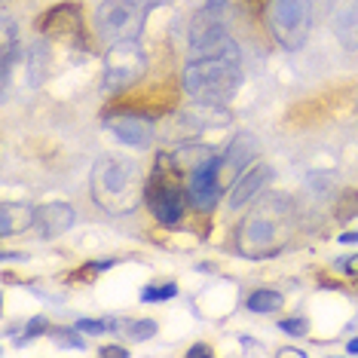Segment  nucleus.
<instances>
[{"label":"nucleus","mask_w":358,"mask_h":358,"mask_svg":"<svg viewBox=\"0 0 358 358\" xmlns=\"http://www.w3.org/2000/svg\"><path fill=\"white\" fill-rule=\"evenodd\" d=\"M221 175H224V162L211 148L202 150V157L190 166L187 175V196H190L193 208L211 211L221 199Z\"/></svg>","instance_id":"6e6552de"},{"label":"nucleus","mask_w":358,"mask_h":358,"mask_svg":"<svg viewBox=\"0 0 358 358\" xmlns=\"http://www.w3.org/2000/svg\"><path fill=\"white\" fill-rule=\"evenodd\" d=\"M291 215H294V206L288 199L270 196L264 206H257L245 221L236 227V248L251 260L275 255L291 227Z\"/></svg>","instance_id":"7ed1b4c3"},{"label":"nucleus","mask_w":358,"mask_h":358,"mask_svg":"<svg viewBox=\"0 0 358 358\" xmlns=\"http://www.w3.org/2000/svg\"><path fill=\"white\" fill-rule=\"evenodd\" d=\"M279 355H294V358H303L306 352H303V349H297V346H285V349H279Z\"/></svg>","instance_id":"c756f323"},{"label":"nucleus","mask_w":358,"mask_h":358,"mask_svg":"<svg viewBox=\"0 0 358 358\" xmlns=\"http://www.w3.org/2000/svg\"><path fill=\"white\" fill-rule=\"evenodd\" d=\"M270 181H273V166L270 162H255V166H248L242 175L233 178L230 190H227V208L230 211L245 208L248 202H255L260 193L266 190V184Z\"/></svg>","instance_id":"f8f14e48"},{"label":"nucleus","mask_w":358,"mask_h":358,"mask_svg":"<svg viewBox=\"0 0 358 358\" xmlns=\"http://www.w3.org/2000/svg\"><path fill=\"white\" fill-rule=\"evenodd\" d=\"M50 331V319L46 315H34L28 324H25V334H22V340H37L40 334Z\"/></svg>","instance_id":"5701e85b"},{"label":"nucleus","mask_w":358,"mask_h":358,"mask_svg":"<svg viewBox=\"0 0 358 358\" xmlns=\"http://www.w3.org/2000/svg\"><path fill=\"white\" fill-rule=\"evenodd\" d=\"M148 74V52L141 50L138 40H126V43H113L104 52V92L120 95L132 89L138 80Z\"/></svg>","instance_id":"0eeeda50"},{"label":"nucleus","mask_w":358,"mask_h":358,"mask_svg":"<svg viewBox=\"0 0 358 358\" xmlns=\"http://www.w3.org/2000/svg\"><path fill=\"white\" fill-rule=\"evenodd\" d=\"M334 217H337V221H349V217H358V190H352V187L340 190L337 202H334Z\"/></svg>","instance_id":"6ab92c4d"},{"label":"nucleus","mask_w":358,"mask_h":358,"mask_svg":"<svg viewBox=\"0 0 358 358\" xmlns=\"http://www.w3.org/2000/svg\"><path fill=\"white\" fill-rule=\"evenodd\" d=\"M99 352H101V355H110V358H126L129 349H126V346H101Z\"/></svg>","instance_id":"bb28decb"},{"label":"nucleus","mask_w":358,"mask_h":358,"mask_svg":"<svg viewBox=\"0 0 358 358\" xmlns=\"http://www.w3.org/2000/svg\"><path fill=\"white\" fill-rule=\"evenodd\" d=\"M279 328L285 334H291V337H306V334H309V322L306 319H282Z\"/></svg>","instance_id":"b1692460"},{"label":"nucleus","mask_w":358,"mask_h":358,"mask_svg":"<svg viewBox=\"0 0 358 358\" xmlns=\"http://www.w3.org/2000/svg\"><path fill=\"white\" fill-rule=\"evenodd\" d=\"M233 40L227 34L224 10H211L202 6L199 13H193L190 19V59H202V55H215L227 50Z\"/></svg>","instance_id":"1a4fd4ad"},{"label":"nucleus","mask_w":358,"mask_h":358,"mask_svg":"<svg viewBox=\"0 0 358 358\" xmlns=\"http://www.w3.org/2000/svg\"><path fill=\"white\" fill-rule=\"evenodd\" d=\"M3 260H25V255H15V251H3Z\"/></svg>","instance_id":"2f4dec72"},{"label":"nucleus","mask_w":358,"mask_h":358,"mask_svg":"<svg viewBox=\"0 0 358 358\" xmlns=\"http://www.w3.org/2000/svg\"><path fill=\"white\" fill-rule=\"evenodd\" d=\"M178 297V285L175 282H153L148 288H141V300L144 303H162V300Z\"/></svg>","instance_id":"aec40b11"},{"label":"nucleus","mask_w":358,"mask_h":358,"mask_svg":"<svg viewBox=\"0 0 358 358\" xmlns=\"http://www.w3.org/2000/svg\"><path fill=\"white\" fill-rule=\"evenodd\" d=\"M264 22L282 50L297 52L313 34V0H266Z\"/></svg>","instance_id":"423d86ee"},{"label":"nucleus","mask_w":358,"mask_h":358,"mask_svg":"<svg viewBox=\"0 0 358 358\" xmlns=\"http://www.w3.org/2000/svg\"><path fill=\"white\" fill-rule=\"evenodd\" d=\"M153 0H101L95 6L92 28L101 43H126V40H138L144 31Z\"/></svg>","instance_id":"39448f33"},{"label":"nucleus","mask_w":358,"mask_h":358,"mask_svg":"<svg viewBox=\"0 0 358 358\" xmlns=\"http://www.w3.org/2000/svg\"><path fill=\"white\" fill-rule=\"evenodd\" d=\"M77 224V208L71 202H43L37 206V230H40V239H59V236L71 233Z\"/></svg>","instance_id":"4468645a"},{"label":"nucleus","mask_w":358,"mask_h":358,"mask_svg":"<svg viewBox=\"0 0 358 358\" xmlns=\"http://www.w3.org/2000/svg\"><path fill=\"white\" fill-rule=\"evenodd\" d=\"M77 328L83 334H104V331H117L120 322L117 319H104V322H99V319H80Z\"/></svg>","instance_id":"4be33fe9"},{"label":"nucleus","mask_w":358,"mask_h":358,"mask_svg":"<svg viewBox=\"0 0 358 358\" xmlns=\"http://www.w3.org/2000/svg\"><path fill=\"white\" fill-rule=\"evenodd\" d=\"M184 169L175 162V157H169L166 166V153L157 159V166L150 169L148 184H144V206L153 215V221L162 227H175L184 221L187 215V184L181 181Z\"/></svg>","instance_id":"20e7f679"},{"label":"nucleus","mask_w":358,"mask_h":358,"mask_svg":"<svg viewBox=\"0 0 358 358\" xmlns=\"http://www.w3.org/2000/svg\"><path fill=\"white\" fill-rule=\"evenodd\" d=\"M126 331H129V337H132V340L144 343V340H153V337H157L159 324L153 322V319H138V322H129V324H126Z\"/></svg>","instance_id":"412c9836"},{"label":"nucleus","mask_w":358,"mask_h":358,"mask_svg":"<svg viewBox=\"0 0 358 358\" xmlns=\"http://www.w3.org/2000/svg\"><path fill=\"white\" fill-rule=\"evenodd\" d=\"M337 270H340V273H346V275H358V255L337 260Z\"/></svg>","instance_id":"a878e982"},{"label":"nucleus","mask_w":358,"mask_h":358,"mask_svg":"<svg viewBox=\"0 0 358 358\" xmlns=\"http://www.w3.org/2000/svg\"><path fill=\"white\" fill-rule=\"evenodd\" d=\"M37 224V208L28 202H3L0 206V236L25 233Z\"/></svg>","instance_id":"dca6fc26"},{"label":"nucleus","mask_w":358,"mask_h":358,"mask_svg":"<svg viewBox=\"0 0 358 358\" xmlns=\"http://www.w3.org/2000/svg\"><path fill=\"white\" fill-rule=\"evenodd\" d=\"M285 306V294L275 288H257L251 291L248 300H245V309L255 315H270V313H279Z\"/></svg>","instance_id":"a211bd4d"},{"label":"nucleus","mask_w":358,"mask_h":358,"mask_svg":"<svg viewBox=\"0 0 358 358\" xmlns=\"http://www.w3.org/2000/svg\"><path fill=\"white\" fill-rule=\"evenodd\" d=\"M37 31L46 40H55V43H71V40H77L80 31H83V13H80V6L55 3L40 15Z\"/></svg>","instance_id":"9b49d317"},{"label":"nucleus","mask_w":358,"mask_h":358,"mask_svg":"<svg viewBox=\"0 0 358 358\" xmlns=\"http://www.w3.org/2000/svg\"><path fill=\"white\" fill-rule=\"evenodd\" d=\"M25 68H28L31 89H40L46 83V71H50V40L40 37L37 43H31V50L25 55Z\"/></svg>","instance_id":"f3484780"},{"label":"nucleus","mask_w":358,"mask_h":358,"mask_svg":"<svg viewBox=\"0 0 358 358\" xmlns=\"http://www.w3.org/2000/svg\"><path fill=\"white\" fill-rule=\"evenodd\" d=\"M328 22L337 43L349 55H358V0H331Z\"/></svg>","instance_id":"ddd939ff"},{"label":"nucleus","mask_w":358,"mask_h":358,"mask_svg":"<svg viewBox=\"0 0 358 358\" xmlns=\"http://www.w3.org/2000/svg\"><path fill=\"white\" fill-rule=\"evenodd\" d=\"M187 355H211V349L206 346V343H196V346H190V349H187Z\"/></svg>","instance_id":"c85d7f7f"},{"label":"nucleus","mask_w":358,"mask_h":358,"mask_svg":"<svg viewBox=\"0 0 358 358\" xmlns=\"http://www.w3.org/2000/svg\"><path fill=\"white\" fill-rule=\"evenodd\" d=\"M340 245H358V230H349V233H340L337 236Z\"/></svg>","instance_id":"cd10ccee"},{"label":"nucleus","mask_w":358,"mask_h":358,"mask_svg":"<svg viewBox=\"0 0 358 358\" xmlns=\"http://www.w3.org/2000/svg\"><path fill=\"white\" fill-rule=\"evenodd\" d=\"M144 184L135 159L104 153L92 166V199L95 206L104 208L108 215H132L144 202Z\"/></svg>","instance_id":"f03ea898"},{"label":"nucleus","mask_w":358,"mask_h":358,"mask_svg":"<svg viewBox=\"0 0 358 358\" xmlns=\"http://www.w3.org/2000/svg\"><path fill=\"white\" fill-rule=\"evenodd\" d=\"M346 352H349V355H358V337H352V340L346 343Z\"/></svg>","instance_id":"7c9ffc66"},{"label":"nucleus","mask_w":358,"mask_h":358,"mask_svg":"<svg viewBox=\"0 0 358 358\" xmlns=\"http://www.w3.org/2000/svg\"><path fill=\"white\" fill-rule=\"evenodd\" d=\"M181 86L193 101L206 104V108H217L227 104L242 86V59L236 43L215 55H202V59H190L184 64Z\"/></svg>","instance_id":"f257e3e1"},{"label":"nucleus","mask_w":358,"mask_h":358,"mask_svg":"<svg viewBox=\"0 0 358 358\" xmlns=\"http://www.w3.org/2000/svg\"><path fill=\"white\" fill-rule=\"evenodd\" d=\"M77 331H80V328H74V331H71V328H62V331H59L62 343H71V346H74V349H83L86 343H83V340H80V337H77Z\"/></svg>","instance_id":"393cba45"},{"label":"nucleus","mask_w":358,"mask_h":358,"mask_svg":"<svg viewBox=\"0 0 358 358\" xmlns=\"http://www.w3.org/2000/svg\"><path fill=\"white\" fill-rule=\"evenodd\" d=\"M104 126L113 132L120 144L129 148H150L153 138H157V123L148 110H135V108H120V110H108L104 113Z\"/></svg>","instance_id":"9d476101"},{"label":"nucleus","mask_w":358,"mask_h":358,"mask_svg":"<svg viewBox=\"0 0 358 358\" xmlns=\"http://www.w3.org/2000/svg\"><path fill=\"white\" fill-rule=\"evenodd\" d=\"M257 153H260L257 138L251 135V132H239L230 144H227V150L221 153L224 175H230V178L242 175L248 166H255V162H257Z\"/></svg>","instance_id":"2eb2a0df"}]
</instances>
